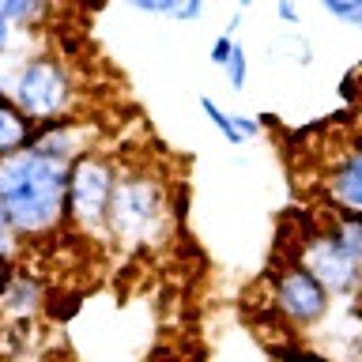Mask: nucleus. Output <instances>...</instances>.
Returning a JSON list of instances; mask_svg holds the SVG:
<instances>
[{
    "instance_id": "nucleus-1",
    "label": "nucleus",
    "mask_w": 362,
    "mask_h": 362,
    "mask_svg": "<svg viewBox=\"0 0 362 362\" xmlns=\"http://www.w3.org/2000/svg\"><path fill=\"white\" fill-rule=\"evenodd\" d=\"M64 170L30 147L0 158V197L16 238H45L64 226Z\"/></svg>"
},
{
    "instance_id": "nucleus-2",
    "label": "nucleus",
    "mask_w": 362,
    "mask_h": 362,
    "mask_svg": "<svg viewBox=\"0 0 362 362\" xmlns=\"http://www.w3.org/2000/svg\"><path fill=\"white\" fill-rule=\"evenodd\" d=\"M170 226H174V200L166 177L147 163L121 166L110 197L106 238L121 249H155L166 242Z\"/></svg>"
},
{
    "instance_id": "nucleus-3",
    "label": "nucleus",
    "mask_w": 362,
    "mask_h": 362,
    "mask_svg": "<svg viewBox=\"0 0 362 362\" xmlns=\"http://www.w3.org/2000/svg\"><path fill=\"white\" fill-rule=\"evenodd\" d=\"M8 95L34 124L76 117L79 113L76 72H72V64H68L64 57H53V53L27 57V61L16 68V76H11Z\"/></svg>"
},
{
    "instance_id": "nucleus-4",
    "label": "nucleus",
    "mask_w": 362,
    "mask_h": 362,
    "mask_svg": "<svg viewBox=\"0 0 362 362\" xmlns=\"http://www.w3.org/2000/svg\"><path fill=\"white\" fill-rule=\"evenodd\" d=\"M121 158L90 147L76 155L64 170V223L76 226L83 238H106V215H110V197L117 185Z\"/></svg>"
},
{
    "instance_id": "nucleus-5",
    "label": "nucleus",
    "mask_w": 362,
    "mask_h": 362,
    "mask_svg": "<svg viewBox=\"0 0 362 362\" xmlns=\"http://www.w3.org/2000/svg\"><path fill=\"white\" fill-rule=\"evenodd\" d=\"M272 302L276 310L287 317V325L294 328H313L332 305V294L325 291V283L313 276L310 268H302L298 260L276 272L272 279Z\"/></svg>"
},
{
    "instance_id": "nucleus-6",
    "label": "nucleus",
    "mask_w": 362,
    "mask_h": 362,
    "mask_svg": "<svg viewBox=\"0 0 362 362\" xmlns=\"http://www.w3.org/2000/svg\"><path fill=\"white\" fill-rule=\"evenodd\" d=\"M298 264L310 268L313 276L325 283L328 294H355L358 283H362V260L351 257L347 249L336 242V234L328 230V226L302 242Z\"/></svg>"
},
{
    "instance_id": "nucleus-7",
    "label": "nucleus",
    "mask_w": 362,
    "mask_h": 362,
    "mask_svg": "<svg viewBox=\"0 0 362 362\" xmlns=\"http://www.w3.org/2000/svg\"><path fill=\"white\" fill-rule=\"evenodd\" d=\"M95 140V129H90V121H83L76 113V117H61V121H45V124H34V136H30V151H38L45 158H53V163H72L76 155L90 151V144Z\"/></svg>"
},
{
    "instance_id": "nucleus-8",
    "label": "nucleus",
    "mask_w": 362,
    "mask_h": 362,
    "mask_svg": "<svg viewBox=\"0 0 362 362\" xmlns=\"http://www.w3.org/2000/svg\"><path fill=\"white\" fill-rule=\"evenodd\" d=\"M325 197L332 200V208L362 211V140L344 147L325 170Z\"/></svg>"
},
{
    "instance_id": "nucleus-9",
    "label": "nucleus",
    "mask_w": 362,
    "mask_h": 362,
    "mask_svg": "<svg viewBox=\"0 0 362 362\" xmlns=\"http://www.w3.org/2000/svg\"><path fill=\"white\" fill-rule=\"evenodd\" d=\"M45 305V291L30 272H11V279L0 287V317L4 325H27L42 313Z\"/></svg>"
},
{
    "instance_id": "nucleus-10",
    "label": "nucleus",
    "mask_w": 362,
    "mask_h": 362,
    "mask_svg": "<svg viewBox=\"0 0 362 362\" xmlns=\"http://www.w3.org/2000/svg\"><path fill=\"white\" fill-rule=\"evenodd\" d=\"M34 136V121L11 102L8 90H0V158L23 151Z\"/></svg>"
},
{
    "instance_id": "nucleus-11",
    "label": "nucleus",
    "mask_w": 362,
    "mask_h": 362,
    "mask_svg": "<svg viewBox=\"0 0 362 362\" xmlns=\"http://www.w3.org/2000/svg\"><path fill=\"white\" fill-rule=\"evenodd\" d=\"M328 230L336 234V242L347 249L351 257L362 260V211H347V208H336L332 219H328Z\"/></svg>"
},
{
    "instance_id": "nucleus-12",
    "label": "nucleus",
    "mask_w": 362,
    "mask_h": 362,
    "mask_svg": "<svg viewBox=\"0 0 362 362\" xmlns=\"http://www.w3.org/2000/svg\"><path fill=\"white\" fill-rule=\"evenodd\" d=\"M45 0H0V19H8L11 27H30L42 19Z\"/></svg>"
},
{
    "instance_id": "nucleus-13",
    "label": "nucleus",
    "mask_w": 362,
    "mask_h": 362,
    "mask_svg": "<svg viewBox=\"0 0 362 362\" xmlns=\"http://www.w3.org/2000/svg\"><path fill=\"white\" fill-rule=\"evenodd\" d=\"M200 110H204V117H208V121L215 124V129H219V132H223V140H226V144H234V147H242V140H245V136H242V132H238V124H234V113H226V110L219 106V102H211L208 95H204V98H200Z\"/></svg>"
},
{
    "instance_id": "nucleus-14",
    "label": "nucleus",
    "mask_w": 362,
    "mask_h": 362,
    "mask_svg": "<svg viewBox=\"0 0 362 362\" xmlns=\"http://www.w3.org/2000/svg\"><path fill=\"white\" fill-rule=\"evenodd\" d=\"M223 68H226V83H230L234 90H242L245 79H249V61H245V49H242V45H234L230 61H226Z\"/></svg>"
},
{
    "instance_id": "nucleus-15",
    "label": "nucleus",
    "mask_w": 362,
    "mask_h": 362,
    "mask_svg": "<svg viewBox=\"0 0 362 362\" xmlns=\"http://www.w3.org/2000/svg\"><path fill=\"white\" fill-rule=\"evenodd\" d=\"M325 11H332L336 19H351V23H362V0H321Z\"/></svg>"
},
{
    "instance_id": "nucleus-16",
    "label": "nucleus",
    "mask_w": 362,
    "mask_h": 362,
    "mask_svg": "<svg viewBox=\"0 0 362 362\" xmlns=\"http://www.w3.org/2000/svg\"><path fill=\"white\" fill-rule=\"evenodd\" d=\"M16 245H19V238H16V230H11V215L4 208V197H0V253L16 257Z\"/></svg>"
},
{
    "instance_id": "nucleus-17",
    "label": "nucleus",
    "mask_w": 362,
    "mask_h": 362,
    "mask_svg": "<svg viewBox=\"0 0 362 362\" xmlns=\"http://www.w3.org/2000/svg\"><path fill=\"white\" fill-rule=\"evenodd\" d=\"M234 45H238V42H234V34H226V30H223V34H219V38H215V42H211V64H219V68H223L226 61H230V53H234Z\"/></svg>"
},
{
    "instance_id": "nucleus-18",
    "label": "nucleus",
    "mask_w": 362,
    "mask_h": 362,
    "mask_svg": "<svg viewBox=\"0 0 362 362\" xmlns=\"http://www.w3.org/2000/svg\"><path fill=\"white\" fill-rule=\"evenodd\" d=\"M136 11H151V16H166V11L177 8V0H129Z\"/></svg>"
},
{
    "instance_id": "nucleus-19",
    "label": "nucleus",
    "mask_w": 362,
    "mask_h": 362,
    "mask_svg": "<svg viewBox=\"0 0 362 362\" xmlns=\"http://www.w3.org/2000/svg\"><path fill=\"white\" fill-rule=\"evenodd\" d=\"M276 16H279V23H287V27H294V23L302 19V16H298V4H294V0H279V4H276Z\"/></svg>"
},
{
    "instance_id": "nucleus-20",
    "label": "nucleus",
    "mask_w": 362,
    "mask_h": 362,
    "mask_svg": "<svg viewBox=\"0 0 362 362\" xmlns=\"http://www.w3.org/2000/svg\"><path fill=\"white\" fill-rule=\"evenodd\" d=\"M200 11H204V0H177L174 16H177V19H197Z\"/></svg>"
},
{
    "instance_id": "nucleus-21",
    "label": "nucleus",
    "mask_w": 362,
    "mask_h": 362,
    "mask_svg": "<svg viewBox=\"0 0 362 362\" xmlns=\"http://www.w3.org/2000/svg\"><path fill=\"white\" fill-rule=\"evenodd\" d=\"M11 42H16V27H11L8 19H0V57L11 49Z\"/></svg>"
},
{
    "instance_id": "nucleus-22",
    "label": "nucleus",
    "mask_w": 362,
    "mask_h": 362,
    "mask_svg": "<svg viewBox=\"0 0 362 362\" xmlns=\"http://www.w3.org/2000/svg\"><path fill=\"white\" fill-rule=\"evenodd\" d=\"M11 272H16V268H11V257L0 253V287H4V283L11 279Z\"/></svg>"
},
{
    "instance_id": "nucleus-23",
    "label": "nucleus",
    "mask_w": 362,
    "mask_h": 362,
    "mask_svg": "<svg viewBox=\"0 0 362 362\" xmlns=\"http://www.w3.org/2000/svg\"><path fill=\"white\" fill-rule=\"evenodd\" d=\"M4 328H8V325H4V317H0V339H4Z\"/></svg>"
},
{
    "instance_id": "nucleus-24",
    "label": "nucleus",
    "mask_w": 362,
    "mask_h": 362,
    "mask_svg": "<svg viewBox=\"0 0 362 362\" xmlns=\"http://www.w3.org/2000/svg\"><path fill=\"white\" fill-rule=\"evenodd\" d=\"M358 140H362V129H358Z\"/></svg>"
}]
</instances>
